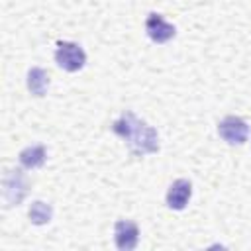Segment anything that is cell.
<instances>
[{"instance_id": "cell-1", "label": "cell", "mask_w": 251, "mask_h": 251, "mask_svg": "<svg viewBox=\"0 0 251 251\" xmlns=\"http://www.w3.org/2000/svg\"><path fill=\"white\" fill-rule=\"evenodd\" d=\"M112 131L127 143V147L133 155H145V153L159 151L157 131L151 126H147L145 122H141L139 118H135L133 112H124L112 124Z\"/></svg>"}, {"instance_id": "cell-2", "label": "cell", "mask_w": 251, "mask_h": 251, "mask_svg": "<svg viewBox=\"0 0 251 251\" xmlns=\"http://www.w3.org/2000/svg\"><path fill=\"white\" fill-rule=\"evenodd\" d=\"M55 61L57 65L67 71V73H76L84 67L86 63V53L78 43L73 41H59L57 51H55Z\"/></svg>"}, {"instance_id": "cell-3", "label": "cell", "mask_w": 251, "mask_h": 251, "mask_svg": "<svg viewBox=\"0 0 251 251\" xmlns=\"http://www.w3.org/2000/svg\"><path fill=\"white\" fill-rule=\"evenodd\" d=\"M218 133L224 141H227L229 145H241L247 141L249 135V126L243 118L239 116H226L220 124H218Z\"/></svg>"}, {"instance_id": "cell-4", "label": "cell", "mask_w": 251, "mask_h": 251, "mask_svg": "<svg viewBox=\"0 0 251 251\" xmlns=\"http://www.w3.org/2000/svg\"><path fill=\"white\" fill-rule=\"evenodd\" d=\"M25 194H27V180L24 173L20 169L8 171V175L4 176V198L8 206H14V204L18 206Z\"/></svg>"}, {"instance_id": "cell-5", "label": "cell", "mask_w": 251, "mask_h": 251, "mask_svg": "<svg viewBox=\"0 0 251 251\" xmlns=\"http://www.w3.org/2000/svg\"><path fill=\"white\" fill-rule=\"evenodd\" d=\"M145 31L155 43H167L169 39L175 37V25L165 22L161 14H149L145 20Z\"/></svg>"}, {"instance_id": "cell-6", "label": "cell", "mask_w": 251, "mask_h": 251, "mask_svg": "<svg viewBox=\"0 0 251 251\" xmlns=\"http://www.w3.org/2000/svg\"><path fill=\"white\" fill-rule=\"evenodd\" d=\"M114 239H116V247L122 251H131L137 245L139 239V229L133 222L127 220H118L116 227H114Z\"/></svg>"}, {"instance_id": "cell-7", "label": "cell", "mask_w": 251, "mask_h": 251, "mask_svg": "<svg viewBox=\"0 0 251 251\" xmlns=\"http://www.w3.org/2000/svg\"><path fill=\"white\" fill-rule=\"evenodd\" d=\"M190 194H192V184L186 178H176L167 190V206L173 210H182L188 204Z\"/></svg>"}, {"instance_id": "cell-8", "label": "cell", "mask_w": 251, "mask_h": 251, "mask_svg": "<svg viewBox=\"0 0 251 251\" xmlns=\"http://www.w3.org/2000/svg\"><path fill=\"white\" fill-rule=\"evenodd\" d=\"M45 159H47V151L43 145H31L20 151V163L25 169H37L45 163Z\"/></svg>"}, {"instance_id": "cell-9", "label": "cell", "mask_w": 251, "mask_h": 251, "mask_svg": "<svg viewBox=\"0 0 251 251\" xmlns=\"http://www.w3.org/2000/svg\"><path fill=\"white\" fill-rule=\"evenodd\" d=\"M47 86H49V75L43 69L33 67L27 73V88H29V92L35 94V96H43L47 92Z\"/></svg>"}, {"instance_id": "cell-10", "label": "cell", "mask_w": 251, "mask_h": 251, "mask_svg": "<svg viewBox=\"0 0 251 251\" xmlns=\"http://www.w3.org/2000/svg\"><path fill=\"white\" fill-rule=\"evenodd\" d=\"M29 220L33 222V224H37V226H41V224H47L49 220H51V206H47L45 202H33L31 206H29Z\"/></svg>"}]
</instances>
